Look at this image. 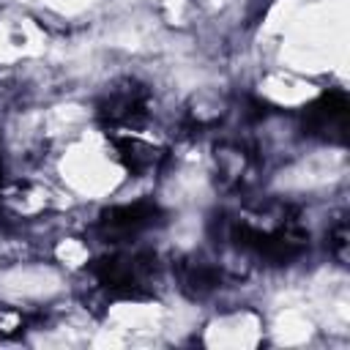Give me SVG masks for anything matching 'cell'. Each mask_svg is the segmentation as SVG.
I'll list each match as a JSON object with an SVG mask.
<instances>
[{"label": "cell", "instance_id": "1", "mask_svg": "<svg viewBox=\"0 0 350 350\" xmlns=\"http://www.w3.org/2000/svg\"><path fill=\"white\" fill-rule=\"evenodd\" d=\"M271 219L273 221L260 224L249 216H238L227 224V241L265 265H290L309 249V232L290 205H282Z\"/></svg>", "mask_w": 350, "mask_h": 350}, {"label": "cell", "instance_id": "2", "mask_svg": "<svg viewBox=\"0 0 350 350\" xmlns=\"http://www.w3.org/2000/svg\"><path fill=\"white\" fill-rule=\"evenodd\" d=\"M96 287L109 301L153 298L159 282V254L148 249L101 254L88 265Z\"/></svg>", "mask_w": 350, "mask_h": 350}, {"label": "cell", "instance_id": "3", "mask_svg": "<svg viewBox=\"0 0 350 350\" xmlns=\"http://www.w3.org/2000/svg\"><path fill=\"white\" fill-rule=\"evenodd\" d=\"M167 221V213L159 202L153 200H137V202H123L104 208L96 219V235L107 243H126L137 235H142L150 227H159Z\"/></svg>", "mask_w": 350, "mask_h": 350}, {"label": "cell", "instance_id": "4", "mask_svg": "<svg viewBox=\"0 0 350 350\" xmlns=\"http://www.w3.org/2000/svg\"><path fill=\"white\" fill-rule=\"evenodd\" d=\"M347 120H350V98L339 88L323 90L317 98H312L301 109L304 134L312 139L328 142V145L347 142Z\"/></svg>", "mask_w": 350, "mask_h": 350}, {"label": "cell", "instance_id": "5", "mask_svg": "<svg viewBox=\"0 0 350 350\" xmlns=\"http://www.w3.org/2000/svg\"><path fill=\"white\" fill-rule=\"evenodd\" d=\"M148 107H150L148 88L134 79H126L101 98L98 120L104 123L107 131H129L148 118Z\"/></svg>", "mask_w": 350, "mask_h": 350}, {"label": "cell", "instance_id": "6", "mask_svg": "<svg viewBox=\"0 0 350 350\" xmlns=\"http://www.w3.org/2000/svg\"><path fill=\"white\" fill-rule=\"evenodd\" d=\"M172 271H175V279H178V287L194 301H202V298H208L211 293H216L221 287V271L208 260L183 257V260L175 262Z\"/></svg>", "mask_w": 350, "mask_h": 350}, {"label": "cell", "instance_id": "7", "mask_svg": "<svg viewBox=\"0 0 350 350\" xmlns=\"http://www.w3.org/2000/svg\"><path fill=\"white\" fill-rule=\"evenodd\" d=\"M112 145L118 150V159L120 164L134 172V175H142V172H150L159 167V161L164 159V150H159L156 145L134 137L131 131H112Z\"/></svg>", "mask_w": 350, "mask_h": 350}, {"label": "cell", "instance_id": "8", "mask_svg": "<svg viewBox=\"0 0 350 350\" xmlns=\"http://www.w3.org/2000/svg\"><path fill=\"white\" fill-rule=\"evenodd\" d=\"M328 252L345 265V260H347V221L345 219H339V224L331 230V235H328Z\"/></svg>", "mask_w": 350, "mask_h": 350}]
</instances>
